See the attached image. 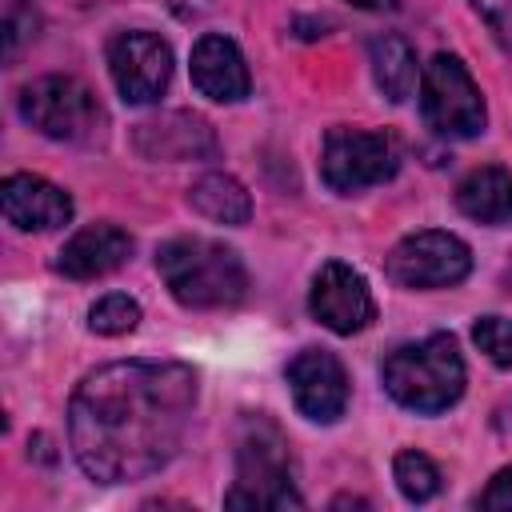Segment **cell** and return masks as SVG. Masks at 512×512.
Instances as JSON below:
<instances>
[{
	"instance_id": "d6986e66",
	"label": "cell",
	"mask_w": 512,
	"mask_h": 512,
	"mask_svg": "<svg viewBox=\"0 0 512 512\" xmlns=\"http://www.w3.org/2000/svg\"><path fill=\"white\" fill-rule=\"evenodd\" d=\"M392 476H396V488L404 492V500H412V504H424V500H432L440 492V468L416 448L396 452Z\"/></svg>"
},
{
	"instance_id": "52a82bcc",
	"label": "cell",
	"mask_w": 512,
	"mask_h": 512,
	"mask_svg": "<svg viewBox=\"0 0 512 512\" xmlns=\"http://www.w3.org/2000/svg\"><path fill=\"white\" fill-rule=\"evenodd\" d=\"M396 164L400 156H396L392 136L368 132V128H332L320 148V176L340 196L392 180Z\"/></svg>"
},
{
	"instance_id": "603a6c76",
	"label": "cell",
	"mask_w": 512,
	"mask_h": 512,
	"mask_svg": "<svg viewBox=\"0 0 512 512\" xmlns=\"http://www.w3.org/2000/svg\"><path fill=\"white\" fill-rule=\"evenodd\" d=\"M472 8L488 24V32L512 52V0H472Z\"/></svg>"
},
{
	"instance_id": "ba28073f",
	"label": "cell",
	"mask_w": 512,
	"mask_h": 512,
	"mask_svg": "<svg viewBox=\"0 0 512 512\" xmlns=\"http://www.w3.org/2000/svg\"><path fill=\"white\" fill-rule=\"evenodd\" d=\"M472 272V252L452 232H412L388 252V276L400 288H452Z\"/></svg>"
},
{
	"instance_id": "7a4b0ae2",
	"label": "cell",
	"mask_w": 512,
	"mask_h": 512,
	"mask_svg": "<svg viewBox=\"0 0 512 512\" xmlns=\"http://www.w3.org/2000/svg\"><path fill=\"white\" fill-rule=\"evenodd\" d=\"M156 272L184 308H232L248 292L244 260L204 236H176L156 248Z\"/></svg>"
},
{
	"instance_id": "9a60e30c",
	"label": "cell",
	"mask_w": 512,
	"mask_h": 512,
	"mask_svg": "<svg viewBox=\"0 0 512 512\" xmlns=\"http://www.w3.org/2000/svg\"><path fill=\"white\" fill-rule=\"evenodd\" d=\"M136 148L148 160H196L216 152V136L208 120L192 112H164L144 124H136Z\"/></svg>"
},
{
	"instance_id": "ac0fdd59",
	"label": "cell",
	"mask_w": 512,
	"mask_h": 512,
	"mask_svg": "<svg viewBox=\"0 0 512 512\" xmlns=\"http://www.w3.org/2000/svg\"><path fill=\"white\" fill-rule=\"evenodd\" d=\"M188 204L204 216V220H212V224H248V216H252V196H248V188L236 180V176H228V172H208V176H200L192 188H188Z\"/></svg>"
},
{
	"instance_id": "cb8c5ba5",
	"label": "cell",
	"mask_w": 512,
	"mask_h": 512,
	"mask_svg": "<svg viewBox=\"0 0 512 512\" xmlns=\"http://www.w3.org/2000/svg\"><path fill=\"white\" fill-rule=\"evenodd\" d=\"M476 504H480V508H492V512H512V464L500 468V472L488 480V488L476 496Z\"/></svg>"
},
{
	"instance_id": "8fae6325",
	"label": "cell",
	"mask_w": 512,
	"mask_h": 512,
	"mask_svg": "<svg viewBox=\"0 0 512 512\" xmlns=\"http://www.w3.org/2000/svg\"><path fill=\"white\" fill-rule=\"evenodd\" d=\"M288 388H292V400L296 408L316 420V424H332L344 416L348 408V372L344 364L324 352V348H300L292 360H288Z\"/></svg>"
},
{
	"instance_id": "44dd1931",
	"label": "cell",
	"mask_w": 512,
	"mask_h": 512,
	"mask_svg": "<svg viewBox=\"0 0 512 512\" xmlns=\"http://www.w3.org/2000/svg\"><path fill=\"white\" fill-rule=\"evenodd\" d=\"M472 340L496 368H512V320L508 316H480L472 324Z\"/></svg>"
},
{
	"instance_id": "8992f818",
	"label": "cell",
	"mask_w": 512,
	"mask_h": 512,
	"mask_svg": "<svg viewBox=\"0 0 512 512\" xmlns=\"http://www.w3.org/2000/svg\"><path fill=\"white\" fill-rule=\"evenodd\" d=\"M420 108L424 120L432 124V132L448 136V140H472L484 132V96L472 80V72L448 56L436 52L424 72H420Z\"/></svg>"
},
{
	"instance_id": "5bb4252c",
	"label": "cell",
	"mask_w": 512,
	"mask_h": 512,
	"mask_svg": "<svg viewBox=\"0 0 512 512\" xmlns=\"http://www.w3.org/2000/svg\"><path fill=\"white\" fill-rule=\"evenodd\" d=\"M132 256V236L116 224H88L80 228L56 260V272L68 280H100L108 272H116L124 260Z\"/></svg>"
},
{
	"instance_id": "ffe728a7",
	"label": "cell",
	"mask_w": 512,
	"mask_h": 512,
	"mask_svg": "<svg viewBox=\"0 0 512 512\" xmlns=\"http://www.w3.org/2000/svg\"><path fill=\"white\" fill-rule=\"evenodd\" d=\"M136 324H140V304L124 292H112V296H104L88 308V328L100 332V336H124Z\"/></svg>"
},
{
	"instance_id": "4fadbf2b",
	"label": "cell",
	"mask_w": 512,
	"mask_h": 512,
	"mask_svg": "<svg viewBox=\"0 0 512 512\" xmlns=\"http://www.w3.org/2000/svg\"><path fill=\"white\" fill-rule=\"evenodd\" d=\"M192 84L208 100H220V104H236L252 88L240 48L220 32H208V36L196 40V48H192Z\"/></svg>"
},
{
	"instance_id": "9c48e42d",
	"label": "cell",
	"mask_w": 512,
	"mask_h": 512,
	"mask_svg": "<svg viewBox=\"0 0 512 512\" xmlns=\"http://www.w3.org/2000/svg\"><path fill=\"white\" fill-rule=\"evenodd\" d=\"M108 72L128 104H152L172 80V48L144 28L108 40Z\"/></svg>"
},
{
	"instance_id": "3957f363",
	"label": "cell",
	"mask_w": 512,
	"mask_h": 512,
	"mask_svg": "<svg viewBox=\"0 0 512 512\" xmlns=\"http://www.w3.org/2000/svg\"><path fill=\"white\" fill-rule=\"evenodd\" d=\"M388 396L412 412H444L464 396V360L448 332H432L416 344H400L380 364Z\"/></svg>"
},
{
	"instance_id": "7402d4cb",
	"label": "cell",
	"mask_w": 512,
	"mask_h": 512,
	"mask_svg": "<svg viewBox=\"0 0 512 512\" xmlns=\"http://www.w3.org/2000/svg\"><path fill=\"white\" fill-rule=\"evenodd\" d=\"M32 36H36V12H32V4L16 0V4L8 8V16H4V56L16 60L20 44L32 40Z\"/></svg>"
},
{
	"instance_id": "e0dca14e",
	"label": "cell",
	"mask_w": 512,
	"mask_h": 512,
	"mask_svg": "<svg viewBox=\"0 0 512 512\" xmlns=\"http://www.w3.org/2000/svg\"><path fill=\"white\" fill-rule=\"evenodd\" d=\"M368 60H372V80L376 88L392 100V104H404L416 84H420V68H416V52L408 48V40L384 32V36H372L368 44Z\"/></svg>"
},
{
	"instance_id": "7c38bea8",
	"label": "cell",
	"mask_w": 512,
	"mask_h": 512,
	"mask_svg": "<svg viewBox=\"0 0 512 512\" xmlns=\"http://www.w3.org/2000/svg\"><path fill=\"white\" fill-rule=\"evenodd\" d=\"M0 208H4V220L20 232H48V228H60L72 220V196L32 172L4 176Z\"/></svg>"
},
{
	"instance_id": "6da1fadb",
	"label": "cell",
	"mask_w": 512,
	"mask_h": 512,
	"mask_svg": "<svg viewBox=\"0 0 512 512\" xmlns=\"http://www.w3.org/2000/svg\"><path fill=\"white\" fill-rule=\"evenodd\" d=\"M196 372L180 360H116L88 372L68 404L76 464L100 484L160 472L192 420Z\"/></svg>"
},
{
	"instance_id": "277c9868",
	"label": "cell",
	"mask_w": 512,
	"mask_h": 512,
	"mask_svg": "<svg viewBox=\"0 0 512 512\" xmlns=\"http://www.w3.org/2000/svg\"><path fill=\"white\" fill-rule=\"evenodd\" d=\"M228 508H300L292 484L288 440L268 416H248L236 440V480L224 496Z\"/></svg>"
},
{
	"instance_id": "2e32d148",
	"label": "cell",
	"mask_w": 512,
	"mask_h": 512,
	"mask_svg": "<svg viewBox=\"0 0 512 512\" xmlns=\"http://www.w3.org/2000/svg\"><path fill=\"white\" fill-rule=\"evenodd\" d=\"M456 208L476 224H504L512 216V172L484 164L456 184Z\"/></svg>"
},
{
	"instance_id": "5b68a950",
	"label": "cell",
	"mask_w": 512,
	"mask_h": 512,
	"mask_svg": "<svg viewBox=\"0 0 512 512\" xmlns=\"http://www.w3.org/2000/svg\"><path fill=\"white\" fill-rule=\"evenodd\" d=\"M20 116L48 140H88L100 132L104 112L92 88L76 76H40L20 88Z\"/></svg>"
},
{
	"instance_id": "30bf717a",
	"label": "cell",
	"mask_w": 512,
	"mask_h": 512,
	"mask_svg": "<svg viewBox=\"0 0 512 512\" xmlns=\"http://www.w3.org/2000/svg\"><path fill=\"white\" fill-rule=\"evenodd\" d=\"M308 308L336 336H352V332L368 328L372 316H376V300L368 292V280L352 264H344V260H328L312 276Z\"/></svg>"
},
{
	"instance_id": "d4e9b609",
	"label": "cell",
	"mask_w": 512,
	"mask_h": 512,
	"mask_svg": "<svg viewBox=\"0 0 512 512\" xmlns=\"http://www.w3.org/2000/svg\"><path fill=\"white\" fill-rule=\"evenodd\" d=\"M348 4H356V8H372V12H380V8H396V0H348Z\"/></svg>"
}]
</instances>
